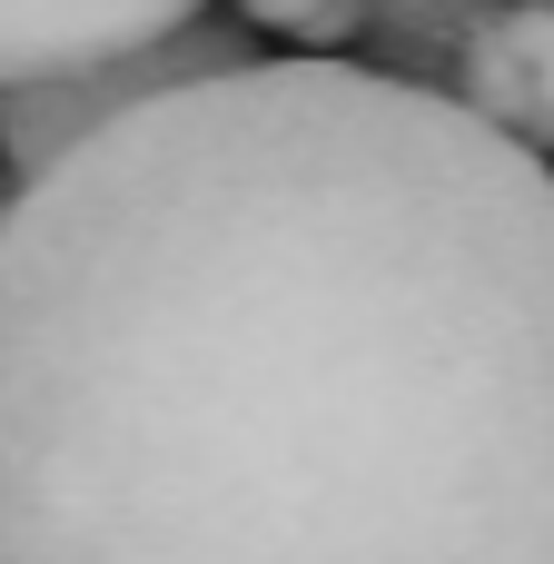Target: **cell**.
I'll use <instances>...</instances> for the list:
<instances>
[{"label":"cell","instance_id":"cell-1","mask_svg":"<svg viewBox=\"0 0 554 564\" xmlns=\"http://www.w3.org/2000/svg\"><path fill=\"white\" fill-rule=\"evenodd\" d=\"M0 564H554V169L347 50L30 169Z\"/></svg>","mask_w":554,"mask_h":564},{"label":"cell","instance_id":"cell-6","mask_svg":"<svg viewBox=\"0 0 554 564\" xmlns=\"http://www.w3.org/2000/svg\"><path fill=\"white\" fill-rule=\"evenodd\" d=\"M228 10L287 50H357V30H367V0H228Z\"/></svg>","mask_w":554,"mask_h":564},{"label":"cell","instance_id":"cell-3","mask_svg":"<svg viewBox=\"0 0 554 564\" xmlns=\"http://www.w3.org/2000/svg\"><path fill=\"white\" fill-rule=\"evenodd\" d=\"M446 89L554 169V0H486L466 20V50H456Z\"/></svg>","mask_w":554,"mask_h":564},{"label":"cell","instance_id":"cell-4","mask_svg":"<svg viewBox=\"0 0 554 564\" xmlns=\"http://www.w3.org/2000/svg\"><path fill=\"white\" fill-rule=\"evenodd\" d=\"M208 0H0V89L40 79V69H79L99 50L159 40Z\"/></svg>","mask_w":554,"mask_h":564},{"label":"cell","instance_id":"cell-2","mask_svg":"<svg viewBox=\"0 0 554 564\" xmlns=\"http://www.w3.org/2000/svg\"><path fill=\"white\" fill-rule=\"evenodd\" d=\"M248 59H258V30H248L238 10H188V20L159 30V40L99 50V59H79V69L10 79V89H0V169L30 178V169H50L59 149H79L89 129H109L119 109H139V99H159V89H188V79H208V69H248Z\"/></svg>","mask_w":554,"mask_h":564},{"label":"cell","instance_id":"cell-5","mask_svg":"<svg viewBox=\"0 0 554 564\" xmlns=\"http://www.w3.org/2000/svg\"><path fill=\"white\" fill-rule=\"evenodd\" d=\"M486 0H367V30H357V50L377 59V69H397V79H426V89H446L456 79V50H466V20H476Z\"/></svg>","mask_w":554,"mask_h":564},{"label":"cell","instance_id":"cell-7","mask_svg":"<svg viewBox=\"0 0 554 564\" xmlns=\"http://www.w3.org/2000/svg\"><path fill=\"white\" fill-rule=\"evenodd\" d=\"M10 188H20V178H10V169H0V208H10Z\"/></svg>","mask_w":554,"mask_h":564}]
</instances>
